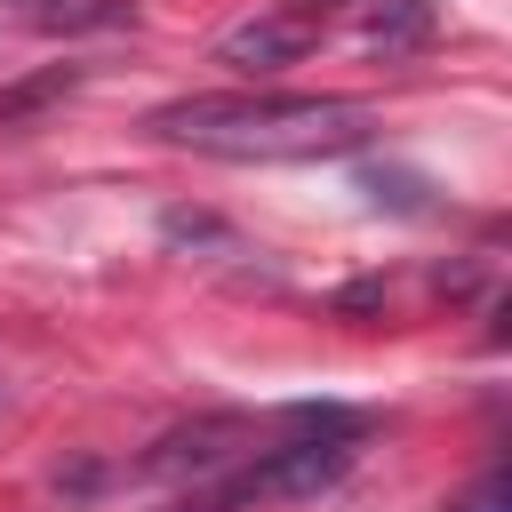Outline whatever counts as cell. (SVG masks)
Masks as SVG:
<instances>
[{
  "label": "cell",
  "mask_w": 512,
  "mask_h": 512,
  "mask_svg": "<svg viewBox=\"0 0 512 512\" xmlns=\"http://www.w3.org/2000/svg\"><path fill=\"white\" fill-rule=\"evenodd\" d=\"M368 128H376V112L352 104V96H280V88H256V96H176V104L152 112L160 144L216 152V160H320V152L368 144Z\"/></svg>",
  "instance_id": "obj_1"
},
{
  "label": "cell",
  "mask_w": 512,
  "mask_h": 512,
  "mask_svg": "<svg viewBox=\"0 0 512 512\" xmlns=\"http://www.w3.org/2000/svg\"><path fill=\"white\" fill-rule=\"evenodd\" d=\"M464 512H504V472H488V480L472 488V504H464Z\"/></svg>",
  "instance_id": "obj_4"
},
{
  "label": "cell",
  "mask_w": 512,
  "mask_h": 512,
  "mask_svg": "<svg viewBox=\"0 0 512 512\" xmlns=\"http://www.w3.org/2000/svg\"><path fill=\"white\" fill-rule=\"evenodd\" d=\"M24 8H48V0H24Z\"/></svg>",
  "instance_id": "obj_6"
},
{
  "label": "cell",
  "mask_w": 512,
  "mask_h": 512,
  "mask_svg": "<svg viewBox=\"0 0 512 512\" xmlns=\"http://www.w3.org/2000/svg\"><path fill=\"white\" fill-rule=\"evenodd\" d=\"M432 32H440V8H432V0H368L360 48L392 64V56H416V48H432Z\"/></svg>",
  "instance_id": "obj_3"
},
{
  "label": "cell",
  "mask_w": 512,
  "mask_h": 512,
  "mask_svg": "<svg viewBox=\"0 0 512 512\" xmlns=\"http://www.w3.org/2000/svg\"><path fill=\"white\" fill-rule=\"evenodd\" d=\"M312 40H320V24L272 0V8H256V16H240V24L216 32V64H232V72H248V80H272V72H288Z\"/></svg>",
  "instance_id": "obj_2"
},
{
  "label": "cell",
  "mask_w": 512,
  "mask_h": 512,
  "mask_svg": "<svg viewBox=\"0 0 512 512\" xmlns=\"http://www.w3.org/2000/svg\"><path fill=\"white\" fill-rule=\"evenodd\" d=\"M280 8H296V16H312V24H320V16H336V8H352V0H280Z\"/></svg>",
  "instance_id": "obj_5"
}]
</instances>
